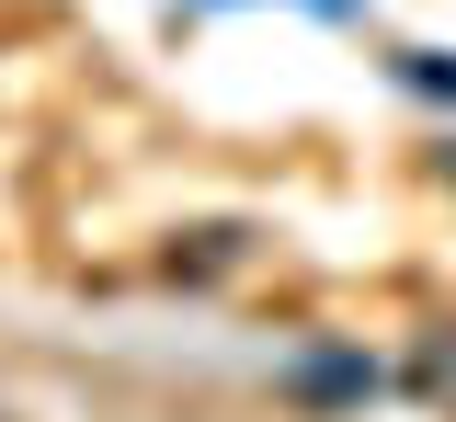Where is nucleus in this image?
Listing matches in <instances>:
<instances>
[{
  "mask_svg": "<svg viewBox=\"0 0 456 422\" xmlns=\"http://www.w3.org/2000/svg\"><path fill=\"white\" fill-rule=\"evenodd\" d=\"M297 388H308V400H365L377 365H365V354H308V365H297Z\"/></svg>",
  "mask_w": 456,
  "mask_h": 422,
  "instance_id": "f257e3e1",
  "label": "nucleus"
}]
</instances>
